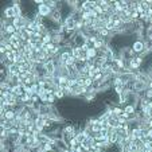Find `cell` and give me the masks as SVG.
<instances>
[{
    "label": "cell",
    "instance_id": "obj_23",
    "mask_svg": "<svg viewBox=\"0 0 152 152\" xmlns=\"http://www.w3.org/2000/svg\"><path fill=\"white\" fill-rule=\"evenodd\" d=\"M131 116H132V114L127 113V112H123V114H121L120 117H123V119H125L127 121H129V120H131Z\"/></svg>",
    "mask_w": 152,
    "mask_h": 152
},
{
    "label": "cell",
    "instance_id": "obj_15",
    "mask_svg": "<svg viewBox=\"0 0 152 152\" xmlns=\"http://www.w3.org/2000/svg\"><path fill=\"white\" fill-rule=\"evenodd\" d=\"M55 102H57V97H55V94H50L49 97H47V104L54 105Z\"/></svg>",
    "mask_w": 152,
    "mask_h": 152
},
{
    "label": "cell",
    "instance_id": "obj_18",
    "mask_svg": "<svg viewBox=\"0 0 152 152\" xmlns=\"http://www.w3.org/2000/svg\"><path fill=\"white\" fill-rule=\"evenodd\" d=\"M93 85H94V81H93V78H86L85 79V86H88V88H93Z\"/></svg>",
    "mask_w": 152,
    "mask_h": 152
},
{
    "label": "cell",
    "instance_id": "obj_11",
    "mask_svg": "<svg viewBox=\"0 0 152 152\" xmlns=\"http://www.w3.org/2000/svg\"><path fill=\"white\" fill-rule=\"evenodd\" d=\"M110 108L113 110V114H116V116H119V117H120L124 112V108H121V106H119V105H113V106H110Z\"/></svg>",
    "mask_w": 152,
    "mask_h": 152
},
{
    "label": "cell",
    "instance_id": "obj_8",
    "mask_svg": "<svg viewBox=\"0 0 152 152\" xmlns=\"http://www.w3.org/2000/svg\"><path fill=\"white\" fill-rule=\"evenodd\" d=\"M124 112H127V113H129V114H135L137 112V108L135 105H131V104H127V105L124 106Z\"/></svg>",
    "mask_w": 152,
    "mask_h": 152
},
{
    "label": "cell",
    "instance_id": "obj_17",
    "mask_svg": "<svg viewBox=\"0 0 152 152\" xmlns=\"http://www.w3.org/2000/svg\"><path fill=\"white\" fill-rule=\"evenodd\" d=\"M142 97H144V98H147V100H152V89H147Z\"/></svg>",
    "mask_w": 152,
    "mask_h": 152
},
{
    "label": "cell",
    "instance_id": "obj_7",
    "mask_svg": "<svg viewBox=\"0 0 152 152\" xmlns=\"http://www.w3.org/2000/svg\"><path fill=\"white\" fill-rule=\"evenodd\" d=\"M86 55H88V59H93V61H94L96 58L98 57V50H96L94 47H90V49L86 51Z\"/></svg>",
    "mask_w": 152,
    "mask_h": 152
},
{
    "label": "cell",
    "instance_id": "obj_6",
    "mask_svg": "<svg viewBox=\"0 0 152 152\" xmlns=\"http://www.w3.org/2000/svg\"><path fill=\"white\" fill-rule=\"evenodd\" d=\"M0 125H1V128H4V129H8V131H10L11 128L15 127L14 121L6 120V119H3V117H0Z\"/></svg>",
    "mask_w": 152,
    "mask_h": 152
},
{
    "label": "cell",
    "instance_id": "obj_4",
    "mask_svg": "<svg viewBox=\"0 0 152 152\" xmlns=\"http://www.w3.org/2000/svg\"><path fill=\"white\" fill-rule=\"evenodd\" d=\"M43 66H45V70H46V73L49 75L55 74V71H57V65H55V61L54 59H49Z\"/></svg>",
    "mask_w": 152,
    "mask_h": 152
},
{
    "label": "cell",
    "instance_id": "obj_2",
    "mask_svg": "<svg viewBox=\"0 0 152 152\" xmlns=\"http://www.w3.org/2000/svg\"><path fill=\"white\" fill-rule=\"evenodd\" d=\"M11 22H12V24L16 27V30L20 31V30L27 27V22H29V19L26 18V16H16V18H14Z\"/></svg>",
    "mask_w": 152,
    "mask_h": 152
},
{
    "label": "cell",
    "instance_id": "obj_5",
    "mask_svg": "<svg viewBox=\"0 0 152 152\" xmlns=\"http://www.w3.org/2000/svg\"><path fill=\"white\" fill-rule=\"evenodd\" d=\"M0 117H3V119L10 120V121H15V119H16V112H15L14 109H8V110H6V113H4L3 116H0Z\"/></svg>",
    "mask_w": 152,
    "mask_h": 152
},
{
    "label": "cell",
    "instance_id": "obj_10",
    "mask_svg": "<svg viewBox=\"0 0 152 152\" xmlns=\"http://www.w3.org/2000/svg\"><path fill=\"white\" fill-rule=\"evenodd\" d=\"M81 10L84 12H88V11H92L93 7H92V3L90 1H82L81 3Z\"/></svg>",
    "mask_w": 152,
    "mask_h": 152
},
{
    "label": "cell",
    "instance_id": "obj_20",
    "mask_svg": "<svg viewBox=\"0 0 152 152\" xmlns=\"http://www.w3.org/2000/svg\"><path fill=\"white\" fill-rule=\"evenodd\" d=\"M142 8H143V11H144V12H147V11L149 10V4H148V0H147V1H142Z\"/></svg>",
    "mask_w": 152,
    "mask_h": 152
},
{
    "label": "cell",
    "instance_id": "obj_16",
    "mask_svg": "<svg viewBox=\"0 0 152 152\" xmlns=\"http://www.w3.org/2000/svg\"><path fill=\"white\" fill-rule=\"evenodd\" d=\"M54 94H55L57 100H62V98H65V96H66L63 90H55V92H54Z\"/></svg>",
    "mask_w": 152,
    "mask_h": 152
},
{
    "label": "cell",
    "instance_id": "obj_12",
    "mask_svg": "<svg viewBox=\"0 0 152 152\" xmlns=\"http://www.w3.org/2000/svg\"><path fill=\"white\" fill-rule=\"evenodd\" d=\"M124 85V82H123V79L120 78V75H117V77H114L113 79H112V86H123ZM127 86V85H125Z\"/></svg>",
    "mask_w": 152,
    "mask_h": 152
},
{
    "label": "cell",
    "instance_id": "obj_13",
    "mask_svg": "<svg viewBox=\"0 0 152 152\" xmlns=\"http://www.w3.org/2000/svg\"><path fill=\"white\" fill-rule=\"evenodd\" d=\"M125 89H127V86H125V85H123V86H114V88H113V92L116 93L117 96H121L124 92H125Z\"/></svg>",
    "mask_w": 152,
    "mask_h": 152
},
{
    "label": "cell",
    "instance_id": "obj_19",
    "mask_svg": "<svg viewBox=\"0 0 152 152\" xmlns=\"http://www.w3.org/2000/svg\"><path fill=\"white\" fill-rule=\"evenodd\" d=\"M81 147H82V149H84V151H89V149H90V143L86 140V142H84L81 144Z\"/></svg>",
    "mask_w": 152,
    "mask_h": 152
},
{
    "label": "cell",
    "instance_id": "obj_14",
    "mask_svg": "<svg viewBox=\"0 0 152 152\" xmlns=\"http://www.w3.org/2000/svg\"><path fill=\"white\" fill-rule=\"evenodd\" d=\"M0 89H1V92H3V90H11V85L8 84L7 81H1V84H0Z\"/></svg>",
    "mask_w": 152,
    "mask_h": 152
},
{
    "label": "cell",
    "instance_id": "obj_3",
    "mask_svg": "<svg viewBox=\"0 0 152 152\" xmlns=\"http://www.w3.org/2000/svg\"><path fill=\"white\" fill-rule=\"evenodd\" d=\"M14 18H16V14H15V8L12 4H10L8 7L4 8L3 11V19H7V20H12Z\"/></svg>",
    "mask_w": 152,
    "mask_h": 152
},
{
    "label": "cell",
    "instance_id": "obj_24",
    "mask_svg": "<svg viewBox=\"0 0 152 152\" xmlns=\"http://www.w3.org/2000/svg\"><path fill=\"white\" fill-rule=\"evenodd\" d=\"M148 89H152V79L148 82Z\"/></svg>",
    "mask_w": 152,
    "mask_h": 152
},
{
    "label": "cell",
    "instance_id": "obj_9",
    "mask_svg": "<svg viewBox=\"0 0 152 152\" xmlns=\"http://www.w3.org/2000/svg\"><path fill=\"white\" fill-rule=\"evenodd\" d=\"M88 137H89L88 135H86L85 132H84V131L81 129V131H79V133L77 135V137H75V139H77V142L79 143V144H82L84 142H86V139H88Z\"/></svg>",
    "mask_w": 152,
    "mask_h": 152
},
{
    "label": "cell",
    "instance_id": "obj_22",
    "mask_svg": "<svg viewBox=\"0 0 152 152\" xmlns=\"http://www.w3.org/2000/svg\"><path fill=\"white\" fill-rule=\"evenodd\" d=\"M55 46H57V45H55V43H49V45H46V47H47V50H49L50 53H51V51H54V49H55Z\"/></svg>",
    "mask_w": 152,
    "mask_h": 152
},
{
    "label": "cell",
    "instance_id": "obj_21",
    "mask_svg": "<svg viewBox=\"0 0 152 152\" xmlns=\"http://www.w3.org/2000/svg\"><path fill=\"white\" fill-rule=\"evenodd\" d=\"M11 94H12V93H11L10 90H3V92H1V98H6V100H7Z\"/></svg>",
    "mask_w": 152,
    "mask_h": 152
},
{
    "label": "cell",
    "instance_id": "obj_1",
    "mask_svg": "<svg viewBox=\"0 0 152 152\" xmlns=\"http://www.w3.org/2000/svg\"><path fill=\"white\" fill-rule=\"evenodd\" d=\"M36 11H38V14L42 16V18H45V19H49L50 16H51V14H53V11L54 10H51V8L49 7L46 4V1L43 4H40V6H38L36 7Z\"/></svg>",
    "mask_w": 152,
    "mask_h": 152
}]
</instances>
